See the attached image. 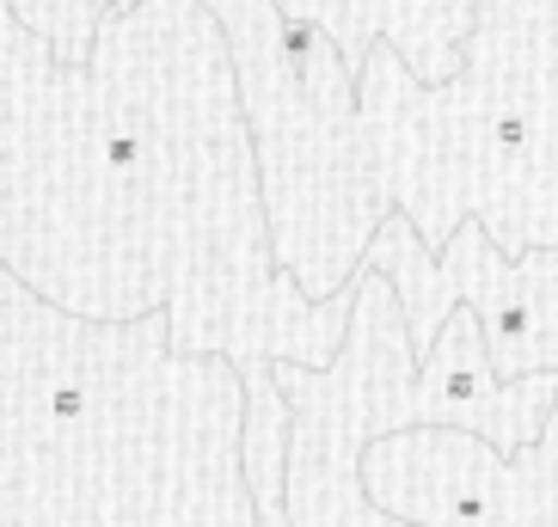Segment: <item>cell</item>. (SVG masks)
<instances>
[{"mask_svg": "<svg viewBox=\"0 0 558 527\" xmlns=\"http://www.w3.org/2000/svg\"><path fill=\"white\" fill-rule=\"evenodd\" d=\"M7 228L0 264L74 319L166 314L172 356L331 363L356 282L307 295L277 258L240 56L209 0L105 19L93 62L0 13Z\"/></svg>", "mask_w": 558, "mask_h": 527, "instance_id": "6da1fadb", "label": "cell"}, {"mask_svg": "<svg viewBox=\"0 0 558 527\" xmlns=\"http://www.w3.org/2000/svg\"><path fill=\"white\" fill-rule=\"evenodd\" d=\"M356 166L429 252L485 221L504 252L558 246V0H478L460 68L424 81L375 44L356 99Z\"/></svg>", "mask_w": 558, "mask_h": 527, "instance_id": "7a4b0ae2", "label": "cell"}, {"mask_svg": "<svg viewBox=\"0 0 558 527\" xmlns=\"http://www.w3.org/2000/svg\"><path fill=\"white\" fill-rule=\"evenodd\" d=\"M289 19V56L240 81L258 135L264 209L282 270L307 295H338L362 277L368 240L387 221L356 166L362 74L319 19Z\"/></svg>", "mask_w": 558, "mask_h": 527, "instance_id": "3957f363", "label": "cell"}, {"mask_svg": "<svg viewBox=\"0 0 558 527\" xmlns=\"http://www.w3.org/2000/svg\"><path fill=\"white\" fill-rule=\"evenodd\" d=\"M424 356L393 277L362 264L350 338L331 363H277L289 393V515L295 527H417L368 497L362 454L387 429L429 424Z\"/></svg>", "mask_w": 558, "mask_h": 527, "instance_id": "277c9868", "label": "cell"}, {"mask_svg": "<svg viewBox=\"0 0 558 527\" xmlns=\"http://www.w3.org/2000/svg\"><path fill=\"white\" fill-rule=\"evenodd\" d=\"M362 264L393 277L417 356L442 338L454 307H473L504 380L558 368V246L515 258L492 240L485 221H460L454 240L442 252H429L417 221L405 209H387Z\"/></svg>", "mask_w": 558, "mask_h": 527, "instance_id": "5b68a950", "label": "cell"}, {"mask_svg": "<svg viewBox=\"0 0 558 527\" xmlns=\"http://www.w3.org/2000/svg\"><path fill=\"white\" fill-rule=\"evenodd\" d=\"M387 515L417 527H558V405L534 448H497L454 424L387 429L362 454Z\"/></svg>", "mask_w": 558, "mask_h": 527, "instance_id": "8992f818", "label": "cell"}, {"mask_svg": "<svg viewBox=\"0 0 558 527\" xmlns=\"http://www.w3.org/2000/svg\"><path fill=\"white\" fill-rule=\"evenodd\" d=\"M282 13L319 19L338 44H344L350 68H368L375 44H393L424 81H448L460 68L466 32L478 19V0H277Z\"/></svg>", "mask_w": 558, "mask_h": 527, "instance_id": "52a82bcc", "label": "cell"}, {"mask_svg": "<svg viewBox=\"0 0 558 527\" xmlns=\"http://www.w3.org/2000/svg\"><path fill=\"white\" fill-rule=\"evenodd\" d=\"M246 387V429H240V473L252 491V527H295L289 515V393L277 380V363H240Z\"/></svg>", "mask_w": 558, "mask_h": 527, "instance_id": "ba28073f", "label": "cell"}, {"mask_svg": "<svg viewBox=\"0 0 558 527\" xmlns=\"http://www.w3.org/2000/svg\"><path fill=\"white\" fill-rule=\"evenodd\" d=\"M0 13L32 25L62 62H93L105 19L117 13V0H0Z\"/></svg>", "mask_w": 558, "mask_h": 527, "instance_id": "9c48e42d", "label": "cell"}, {"mask_svg": "<svg viewBox=\"0 0 558 527\" xmlns=\"http://www.w3.org/2000/svg\"><path fill=\"white\" fill-rule=\"evenodd\" d=\"M123 7H142V0H117V13ZM221 25L233 37V56H240V81L246 74H264V68H277L289 56V19H282L277 0H209Z\"/></svg>", "mask_w": 558, "mask_h": 527, "instance_id": "30bf717a", "label": "cell"}]
</instances>
